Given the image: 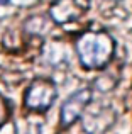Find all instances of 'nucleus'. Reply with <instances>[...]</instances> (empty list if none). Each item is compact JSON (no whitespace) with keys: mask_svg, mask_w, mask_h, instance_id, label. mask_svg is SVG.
Returning a JSON list of instances; mask_svg holds the SVG:
<instances>
[{"mask_svg":"<svg viewBox=\"0 0 132 134\" xmlns=\"http://www.w3.org/2000/svg\"><path fill=\"white\" fill-rule=\"evenodd\" d=\"M76 53L85 68L98 70L110 63L115 43L107 32H83L76 39Z\"/></svg>","mask_w":132,"mask_h":134,"instance_id":"1","label":"nucleus"},{"mask_svg":"<svg viewBox=\"0 0 132 134\" xmlns=\"http://www.w3.org/2000/svg\"><path fill=\"white\" fill-rule=\"evenodd\" d=\"M56 98V87L46 78H37L26 92L24 104L32 112H46Z\"/></svg>","mask_w":132,"mask_h":134,"instance_id":"2","label":"nucleus"},{"mask_svg":"<svg viewBox=\"0 0 132 134\" xmlns=\"http://www.w3.org/2000/svg\"><path fill=\"white\" fill-rule=\"evenodd\" d=\"M90 100H92V90L90 88H81L75 92L61 107V126L68 127L75 121H78L81 114L85 112L86 105L90 104Z\"/></svg>","mask_w":132,"mask_h":134,"instance_id":"3","label":"nucleus"},{"mask_svg":"<svg viewBox=\"0 0 132 134\" xmlns=\"http://www.w3.org/2000/svg\"><path fill=\"white\" fill-rule=\"evenodd\" d=\"M81 14L83 9L76 3V0H56L49 9V15L53 22L56 24H66L76 20Z\"/></svg>","mask_w":132,"mask_h":134,"instance_id":"4","label":"nucleus"},{"mask_svg":"<svg viewBox=\"0 0 132 134\" xmlns=\"http://www.w3.org/2000/svg\"><path fill=\"white\" fill-rule=\"evenodd\" d=\"M43 121L37 115H26L15 121V132L17 134H41Z\"/></svg>","mask_w":132,"mask_h":134,"instance_id":"5","label":"nucleus"},{"mask_svg":"<svg viewBox=\"0 0 132 134\" xmlns=\"http://www.w3.org/2000/svg\"><path fill=\"white\" fill-rule=\"evenodd\" d=\"M110 114H113L110 109H102V112H92V114H88V117L85 121V131L90 134H95V132L102 131V129H105L110 124L103 122V117L110 115Z\"/></svg>","mask_w":132,"mask_h":134,"instance_id":"6","label":"nucleus"},{"mask_svg":"<svg viewBox=\"0 0 132 134\" xmlns=\"http://www.w3.org/2000/svg\"><path fill=\"white\" fill-rule=\"evenodd\" d=\"M47 29V22L44 17H31L26 22V31L31 34H43V31Z\"/></svg>","mask_w":132,"mask_h":134,"instance_id":"7","label":"nucleus"},{"mask_svg":"<svg viewBox=\"0 0 132 134\" xmlns=\"http://www.w3.org/2000/svg\"><path fill=\"white\" fill-rule=\"evenodd\" d=\"M7 115H9V107H7L5 100H3V98L0 97V126H2L3 122H5Z\"/></svg>","mask_w":132,"mask_h":134,"instance_id":"8","label":"nucleus"},{"mask_svg":"<svg viewBox=\"0 0 132 134\" xmlns=\"http://www.w3.org/2000/svg\"><path fill=\"white\" fill-rule=\"evenodd\" d=\"M10 0H0V5H9Z\"/></svg>","mask_w":132,"mask_h":134,"instance_id":"9","label":"nucleus"}]
</instances>
